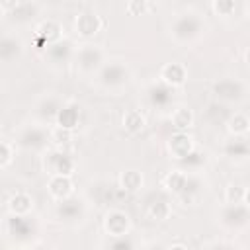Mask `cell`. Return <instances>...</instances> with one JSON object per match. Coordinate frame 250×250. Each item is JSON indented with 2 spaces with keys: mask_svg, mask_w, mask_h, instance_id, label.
I'll use <instances>...</instances> for the list:
<instances>
[{
  "mask_svg": "<svg viewBox=\"0 0 250 250\" xmlns=\"http://www.w3.org/2000/svg\"><path fill=\"white\" fill-rule=\"evenodd\" d=\"M207 23L203 20V16L191 8L182 10L178 14H174L172 21H170V37L174 43L178 45H191L197 39H201L205 35Z\"/></svg>",
  "mask_w": 250,
  "mask_h": 250,
  "instance_id": "cell-1",
  "label": "cell"
},
{
  "mask_svg": "<svg viewBox=\"0 0 250 250\" xmlns=\"http://www.w3.org/2000/svg\"><path fill=\"white\" fill-rule=\"evenodd\" d=\"M131 80V68L127 66L125 61H105L102 64V68L96 72V84L104 90L115 92L121 90L123 86H127Z\"/></svg>",
  "mask_w": 250,
  "mask_h": 250,
  "instance_id": "cell-2",
  "label": "cell"
},
{
  "mask_svg": "<svg viewBox=\"0 0 250 250\" xmlns=\"http://www.w3.org/2000/svg\"><path fill=\"white\" fill-rule=\"evenodd\" d=\"M72 61L80 74H96L102 68V64L105 62V51L100 45L82 43L74 49Z\"/></svg>",
  "mask_w": 250,
  "mask_h": 250,
  "instance_id": "cell-3",
  "label": "cell"
},
{
  "mask_svg": "<svg viewBox=\"0 0 250 250\" xmlns=\"http://www.w3.org/2000/svg\"><path fill=\"white\" fill-rule=\"evenodd\" d=\"M49 143V131L41 125H25L16 133V145L25 150H45Z\"/></svg>",
  "mask_w": 250,
  "mask_h": 250,
  "instance_id": "cell-4",
  "label": "cell"
},
{
  "mask_svg": "<svg viewBox=\"0 0 250 250\" xmlns=\"http://www.w3.org/2000/svg\"><path fill=\"white\" fill-rule=\"evenodd\" d=\"M43 168L49 172V176H72L76 162L62 148H51L43 156Z\"/></svg>",
  "mask_w": 250,
  "mask_h": 250,
  "instance_id": "cell-5",
  "label": "cell"
},
{
  "mask_svg": "<svg viewBox=\"0 0 250 250\" xmlns=\"http://www.w3.org/2000/svg\"><path fill=\"white\" fill-rule=\"evenodd\" d=\"M55 217L61 223H66V225L80 223L86 217V203H84V199L76 197V195H70V197H66L62 201H57Z\"/></svg>",
  "mask_w": 250,
  "mask_h": 250,
  "instance_id": "cell-6",
  "label": "cell"
},
{
  "mask_svg": "<svg viewBox=\"0 0 250 250\" xmlns=\"http://www.w3.org/2000/svg\"><path fill=\"white\" fill-rule=\"evenodd\" d=\"M213 94L221 104H234L240 102L246 94V84L240 78H221L213 84Z\"/></svg>",
  "mask_w": 250,
  "mask_h": 250,
  "instance_id": "cell-7",
  "label": "cell"
},
{
  "mask_svg": "<svg viewBox=\"0 0 250 250\" xmlns=\"http://www.w3.org/2000/svg\"><path fill=\"white\" fill-rule=\"evenodd\" d=\"M102 225H104V230L109 234V236H123V234H129L131 232V217L127 211L119 209V207H111L105 211L104 219H102Z\"/></svg>",
  "mask_w": 250,
  "mask_h": 250,
  "instance_id": "cell-8",
  "label": "cell"
},
{
  "mask_svg": "<svg viewBox=\"0 0 250 250\" xmlns=\"http://www.w3.org/2000/svg\"><path fill=\"white\" fill-rule=\"evenodd\" d=\"M74 49H76V47H74V43H72L68 37H61L59 41L47 45V49L43 51V55H45V59H47L51 64H55V66H64L66 62L72 61Z\"/></svg>",
  "mask_w": 250,
  "mask_h": 250,
  "instance_id": "cell-9",
  "label": "cell"
},
{
  "mask_svg": "<svg viewBox=\"0 0 250 250\" xmlns=\"http://www.w3.org/2000/svg\"><path fill=\"white\" fill-rule=\"evenodd\" d=\"M61 37H62V27H61V23L55 21V20H43V21H39L37 27H35L33 43H35V47H37L39 51H45L47 45L59 41Z\"/></svg>",
  "mask_w": 250,
  "mask_h": 250,
  "instance_id": "cell-10",
  "label": "cell"
},
{
  "mask_svg": "<svg viewBox=\"0 0 250 250\" xmlns=\"http://www.w3.org/2000/svg\"><path fill=\"white\" fill-rule=\"evenodd\" d=\"M248 219H250L248 203H236V205L225 203L221 209V223L229 229H244L248 225Z\"/></svg>",
  "mask_w": 250,
  "mask_h": 250,
  "instance_id": "cell-11",
  "label": "cell"
},
{
  "mask_svg": "<svg viewBox=\"0 0 250 250\" xmlns=\"http://www.w3.org/2000/svg\"><path fill=\"white\" fill-rule=\"evenodd\" d=\"M104 27V20L102 16H98L96 12H80L74 16V29L80 37H94L96 33H100Z\"/></svg>",
  "mask_w": 250,
  "mask_h": 250,
  "instance_id": "cell-12",
  "label": "cell"
},
{
  "mask_svg": "<svg viewBox=\"0 0 250 250\" xmlns=\"http://www.w3.org/2000/svg\"><path fill=\"white\" fill-rule=\"evenodd\" d=\"M158 76H160V82H162V84H166V86H170V88H178V86H182V84L186 82L188 70H186V66H184L182 62L172 61V62L162 64Z\"/></svg>",
  "mask_w": 250,
  "mask_h": 250,
  "instance_id": "cell-13",
  "label": "cell"
},
{
  "mask_svg": "<svg viewBox=\"0 0 250 250\" xmlns=\"http://www.w3.org/2000/svg\"><path fill=\"white\" fill-rule=\"evenodd\" d=\"M168 152L172 154V158H176V160H184L189 152H193L195 150V146H193V139L188 135V133H180V131H176L170 139H168Z\"/></svg>",
  "mask_w": 250,
  "mask_h": 250,
  "instance_id": "cell-14",
  "label": "cell"
},
{
  "mask_svg": "<svg viewBox=\"0 0 250 250\" xmlns=\"http://www.w3.org/2000/svg\"><path fill=\"white\" fill-rule=\"evenodd\" d=\"M4 230L8 236L18 238V240H27L33 232V225L27 217H18V215H10L4 223Z\"/></svg>",
  "mask_w": 250,
  "mask_h": 250,
  "instance_id": "cell-15",
  "label": "cell"
},
{
  "mask_svg": "<svg viewBox=\"0 0 250 250\" xmlns=\"http://www.w3.org/2000/svg\"><path fill=\"white\" fill-rule=\"evenodd\" d=\"M78 121H80V105L76 102L62 104L61 109L57 111V117H55V125H59L62 129H68V131H74Z\"/></svg>",
  "mask_w": 250,
  "mask_h": 250,
  "instance_id": "cell-16",
  "label": "cell"
},
{
  "mask_svg": "<svg viewBox=\"0 0 250 250\" xmlns=\"http://www.w3.org/2000/svg\"><path fill=\"white\" fill-rule=\"evenodd\" d=\"M47 191H49V195H51L53 199L62 201V199H66V197L72 195L74 184H72L70 176H49Z\"/></svg>",
  "mask_w": 250,
  "mask_h": 250,
  "instance_id": "cell-17",
  "label": "cell"
},
{
  "mask_svg": "<svg viewBox=\"0 0 250 250\" xmlns=\"http://www.w3.org/2000/svg\"><path fill=\"white\" fill-rule=\"evenodd\" d=\"M146 96H148L150 105L162 109V107H168L172 104V100H174V88H170V86H166V84H162L158 80V82H154V84L148 86Z\"/></svg>",
  "mask_w": 250,
  "mask_h": 250,
  "instance_id": "cell-18",
  "label": "cell"
},
{
  "mask_svg": "<svg viewBox=\"0 0 250 250\" xmlns=\"http://www.w3.org/2000/svg\"><path fill=\"white\" fill-rule=\"evenodd\" d=\"M33 209V197L25 191H18L8 199V211L10 215H18V217H27L29 211Z\"/></svg>",
  "mask_w": 250,
  "mask_h": 250,
  "instance_id": "cell-19",
  "label": "cell"
},
{
  "mask_svg": "<svg viewBox=\"0 0 250 250\" xmlns=\"http://www.w3.org/2000/svg\"><path fill=\"white\" fill-rule=\"evenodd\" d=\"M121 123H123V129H125L127 133L139 135V133L145 131V127H146V117H145L139 109H127V111L123 113Z\"/></svg>",
  "mask_w": 250,
  "mask_h": 250,
  "instance_id": "cell-20",
  "label": "cell"
},
{
  "mask_svg": "<svg viewBox=\"0 0 250 250\" xmlns=\"http://www.w3.org/2000/svg\"><path fill=\"white\" fill-rule=\"evenodd\" d=\"M227 129L232 137H246L250 131V119L242 111H234L227 119Z\"/></svg>",
  "mask_w": 250,
  "mask_h": 250,
  "instance_id": "cell-21",
  "label": "cell"
},
{
  "mask_svg": "<svg viewBox=\"0 0 250 250\" xmlns=\"http://www.w3.org/2000/svg\"><path fill=\"white\" fill-rule=\"evenodd\" d=\"M117 188L125 193H133L143 188V174L137 170H125L117 178Z\"/></svg>",
  "mask_w": 250,
  "mask_h": 250,
  "instance_id": "cell-22",
  "label": "cell"
},
{
  "mask_svg": "<svg viewBox=\"0 0 250 250\" xmlns=\"http://www.w3.org/2000/svg\"><path fill=\"white\" fill-rule=\"evenodd\" d=\"M21 51H23V45L18 37H12V35L0 37V61H12L20 57Z\"/></svg>",
  "mask_w": 250,
  "mask_h": 250,
  "instance_id": "cell-23",
  "label": "cell"
},
{
  "mask_svg": "<svg viewBox=\"0 0 250 250\" xmlns=\"http://www.w3.org/2000/svg\"><path fill=\"white\" fill-rule=\"evenodd\" d=\"M170 121L172 125L176 127V131L180 133H186L191 125H193V111L186 105H178L172 113H170Z\"/></svg>",
  "mask_w": 250,
  "mask_h": 250,
  "instance_id": "cell-24",
  "label": "cell"
},
{
  "mask_svg": "<svg viewBox=\"0 0 250 250\" xmlns=\"http://www.w3.org/2000/svg\"><path fill=\"white\" fill-rule=\"evenodd\" d=\"M223 152L230 158H246L248 152H250L246 137H232L230 141H227L223 145Z\"/></svg>",
  "mask_w": 250,
  "mask_h": 250,
  "instance_id": "cell-25",
  "label": "cell"
},
{
  "mask_svg": "<svg viewBox=\"0 0 250 250\" xmlns=\"http://www.w3.org/2000/svg\"><path fill=\"white\" fill-rule=\"evenodd\" d=\"M162 184H164L166 191L178 195V193L184 191V188H186V184H188V174H186L184 170H172V172H168V174L164 176Z\"/></svg>",
  "mask_w": 250,
  "mask_h": 250,
  "instance_id": "cell-26",
  "label": "cell"
},
{
  "mask_svg": "<svg viewBox=\"0 0 250 250\" xmlns=\"http://www.w3.org/2000/svg\"><path fill=\"white\" fill-rule=\"evenodd\" d=\"M146 215L152 221H166L172 215V205L164 197H156L146 205Z\"/></svg>",
  "mask_w": 250,
  "mask_h": 250,
  "instance_id": "cell-27",
  "label": "cell"
},
{
  "mask_svg": "<svg viewBox=\"0 0 250 250\" xmlns=\"http://www.w3.org/2000/svg\"><path fill=\"white\" fill-rule=\"evenodd\" d=\"M62 102L59 100V96L55 94H47L45 98H41V102L37 104V113L43 117V119H55L57 117V111L61 109Z\"/></svg>",
  "mask_w": 250,
  "mask_h": 250,
  "instance_id": "cell-28",
  "label": "cell"
},
{
  "mask_svg": "<svg viewBox=\"0 0 250 250\" xmlns=\"http://www.w3.org/2000/svg\"><path fill=\"white\" fill-rule=\"evenodd\" d=\"M39 4L37 2H27V0H18V4L8 12L14 20H20V21H23V20H31L33 16H37V12H39Z\"/></svg>",
  "mask_w": 250,
  "mask_h": 250,
  "instance_id": "cell-29",
  "label": "cell"
},
{
  "mask_svg": "<svg viewBox=\"0 0 250 250\" xmlns=\"http://www.w3.org/2000/svg\"><path fill=\"white\" fill-rule=\"evenodd\" d=\"M248 201V191L244 186L238 184H229L225 188V203L236 205V203H246Z\"/></svg>",
  "mask_w": 250,
  "mask_h": 250,
  "instance_id": "cell-30",
  "label": "cell"
},
{
  "mask_svg": "<svg viewBox=\"0 0 250 250\" xmlns=\"http://www.w3.org/2000/svg\"><path fill=\"white\" fill-rule=\"evenodd\" d=\"M49 141L55 145V148H62L64 145H68L72 141V131L68 129H62L59 125H53L49 129Z\"/></svg>",
  "mask_w": 250,
  "mask_h": 250,
  "instance_id": "cell-31",
  "label": "cell"
},
{
  "mask_svg": "<svg viewBox=\"0 0 250 250\" xmlns=\"http://www.w3.org/2000/svg\"><path fill=\"white\" fill-rule=\"evenodd\" d=\"M205 115H207V117H209L213 123H219V121H227L230 113L227 111L225 104L213 102V104H209V105H207V111H205Z\"/></svg>",
  "mask_w": 250,
  "mask_h": 250,
  "instance_id": "cell-32",
  "label": "cell"
},
{
  "mask_svg": "<svg viewBox=\"0 0 250 250\" xmlns=\"http://www.w3.org/2000/svg\"><path fill=\"white\" fill-rule=\"evenodd\" d=\"M211 10L217 14V16H232L236 12V2L234 0H213L211 2Z\"/></svg>",
  "mask_w": 250,
  "mask_h": 250,
  "instance_id": "cell-33",
  "label": "cell"
},
{
  "mask_svg": "<svg viewBox=\"0 0 250 250\" xmlns=\"http://www.w3.org/2000/svg\"><path fill=\"white\" fill-rule=\"evenodd\" d=\"M107 250H135V240L129 234L123 236H109Z\"/></svg>",
  "mask_w": 250,
  "mask_h": 250,
  "instance_id": "cell-34",
  "label": "cell"
},
{
  "mask_svg": "<svg viewBox=\"0 0 250 250\" xmlns=\"http://www.w3.org/2000/svg\"><path fill=\"white\" fill-rule=\"evenodd\" d=\"M14 158V145L6 143V141H0V168L2 166H8Z\"/></svg>",
  "mask_w": 250,
  "mask_h": 250,
  "instance_id": "cell-35",
  "label": "cell"
},
{
  "mask_svg": "<svg viewBox=\"0 0 250 250\" xmlns=\"http://www.w3.org/2000/svg\"><path fill=\"white\" fill-rule=\"evenodd\" d=\"M148 8H150V4L145 2V0H131V2L125 6V10H127L129 14H133V16H141V14H145Z\"/></svg>",
  "mask_w": 250,
  "mask_h": 250,
  "instance_id": "cell-36",
  "label": "cell"
},
{
  "mask_svg": "<svg viewBox=\"0 0 250 250\" xmlns=\"http://www.w3.org/2000/svg\"><path fill=\"white\" fill-rule=\"evenodd\" d=\"M207 250H236L232 244H229V242H215V244H211Z\"/></svg>",
  "mask_w": 250,
  "mask_h": 250,
  "instance_id": "cell-37",
  "label": "cell"
},
{
  "mask_svg": "<svg viewBox=\"0 0 250 250\" xmlns=\"http://www.w3.org/2000/svg\"><path fill=\"white\" fill-rule=\"evenodd\" d=\"M166 250H189L186 244H182V242H176V244H170Z\"/></svg>",
  "mask_w": 250,
  "mask_h": 250,
  "instance_id": "cell-38",
  "label": "cell"
},
{
  "mask_svg": "<svg viewBox=\"0 0 250 250\" xmlns=\"http://www.w3.org/2000/svg\"><path fill=\"white\" fill-rule=\"evenodd\" d=\"M27 250H53V248H49L47 244H33V246H29Z\"/></svg>",
  "mask_w": 250,
  "mask_h": 250,
  "instance_id": "cell-39",
  "label": "cell"
},
{
  "mask_svg": "<svg viewBox=\"0 0 250 250\" xmlns=\"http://www.w3.org/2000/svg\"><path fill=\"white\" fill-rule=\"evenodd\" d=\"M145 250H166L162 244H158V242H152V244H148Z\"/></svg>",
  "mask_w": 250,
  "mask_h": 250,
  "instance_id": "cell-40",
  "label": "cell"
},
{
  "mask_svg": "<svg viewBox=\"0 0 250 250\" xmlns=\"http://www.w3.org/2000/svg\"><path fill=\"white\" fill-rule=\"evenodd\" d=\"M8 250H25V248H21V246H10Z\"/></svg>",
  "mask_w": 250,
  "mask_h": 250,
  "instance_id": "cell-41",
  "label": "cell"
}]
</instances>
